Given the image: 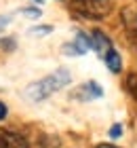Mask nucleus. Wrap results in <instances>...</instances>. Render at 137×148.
Listing matches in <instances>:
<instances>
[{"label":"nucleus","mask_w":137,"mask_h":148,"mask_svg":"<svg viewBox=\"0 0 137 148\" xmlns=\"http://www.w3.org/2000/svg\"><path fill=\"white\" fill-rule=\"evenodd\" d=\"M104 62H106V66H108V70L110 72H114V74H118L120 70H122V59H120V53L114 49H110L106 55H104Z\"/></svg>","instance_id":"obj_6"},{"label":"nucleus","mask_w":137,"mask_h":148,"mask_svg":"<svg viewBox=\"0 0 137 148\" xmlns=\"http://www.w3.org/2000/svg\"><path fill=\"white\" fill-rule=\"evenodd\" d=\"M0 148H27V140L15 131L0 129Z\"/></svg>","instance_id":"obj_3"},{"label":"nucleus","mask_w":137,"mask_h":148,"mask_svg":"<svg viewBox=\"0 0 137 148\" xmlns=\"http://www.w3.org/2000/svg\"><path fill=\"white\" fill-rule=\"evenodd\" d=\"M6 23H9V17H0V32L6 28Z\"/></svg>","instance_id":"obj_11"},{"label":"nucleus","mask_w":137,"mask_h":148,"mask_svg":"<svg viewBox=\"0 0 137 148\" xmlns=\"http://www.w3.org/2000/svg\"><path fill=\"white\" fill-rule=\"evenodd\" d=\"M89 38H91V49L97 51L101 57L106 55V53L112 49V42H110V38L106 34H101V32H91L89 34Z\"/></svg>","instance_id":"obj_5"},{"label":"nucleus","mask_w":137,"mask_h":148,"mask_svg":"<svg viewBox=\"0 0 137 148\" xmlns=\"http://www.w3.org/2000/svg\"><path fill=\"white\" fill-rule=\"evenodd\" d=\"M120 133H122V125H120V123L112 125V129H110V136H112V138H120Z\"/></svg>","instance_id":"obj_8"},{"label":"nucleus","mask_w":137,"mask_h":148,"mask_svg":"<svg viewBox=\"0 0 137 148\" xmlns=\"http://www.w3.org/2000/svg\"><path fill=\"white\" fill-rule=\"evenodd\" d=\"M72 6L89 19H101L110 15L112 0H72Z\"/></svg>","instance_id":"obj_2"},{"label":"nucleus","mask_w":137,"mask_h":148,"mask_svg":"<svg viewBox=\"0 0 137 148\" xmlns=\"http://www.w3.org/2000/svg\"><path fill=\"white\" fill-rule=\"evenodd\" d=\"M97 148H118V146H112V144H99Z\"/></svg>","instance_id":"obj_12"},{"label":"nucleus","mask_w":137,"mask_h":148,"mask_svg":"<svg viewBox=\"0 0 137 148\" xmlns=\"http://www.w3.org/2000/svg\"><path fill=\"white\" fill-rule=\"evenodd\" d=\"M125 19H127V23H129V30L137 36V11H127L125 13Z\"/></svg>","instance_id":"obj_7"},{"label":"nucleus","mask_w":137,"mask_h":148,"mask_svg":"<svg viewBox=\"0 0 137 148\" xmlns=\"http://www.w3.org/2000/svg\"><path fill=\"white\" fill-rule=\"evenodd\" d=\"M70 83V72L65 68H59L57 72L49 74V76L40 78L38 83H32L30 87L25 89V95L32 99V102H42V99L51 97L55 91L63 89V87Z\"/></svg>","instance_id":"obj_1"},{"label":"nucleus","mask_w":137,"mask_h":148,"mask_svg":"<svg viewBox=\"0 0 137 148\" xmlns=\"http://www.w3.org/2000/svg\"><path fill=\"white\" fill-rule=\"evenodd\" d=\"M23 15H27V17H38L40 11H36V9H23Z\"/></svg>","instance_id":"obj_9"},{"label":"nucleus","mask_w":137,"mask_h":148,"mask_svg":"<svg viewBox=\"0 0 137 148\" xmlns=\"http://www.w3.org/2000/svg\"><path fill=\"white\" fill-rule=\"evenodd\" d=\"M6 112H9V110H6V106H4L2 102H0V121L6 119Z\"/></svg>","instance_id":"obj_10"},{"label":"nucleus","mask_w":137,"mask_h":148,"mask_svg":"<svg viewBox=\"0 0 137 148\" xmlns=\"http://www.w3.org/2000/svg\"><path fill=\"white\" fill-rule=\"evenodd\" d=\"M104 95V89L97 85V83H85L80 85L76 91H74V97L82 99V102H89V99H99Z\"/></svg>","instance_id":"obj_4"}]
</instances>
